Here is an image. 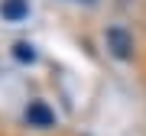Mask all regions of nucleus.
<instances>
[{
	"label": "nucleus",
	"instance_id": "7ed1b4c3",
	"mask_svg": "<svg viewBox=\"0 0 146 136\" xmlns=\"http://www.w3.org/2000/svg\"><path fill=\"white\" fill-rule=\"evenodd\" d=\"M0 16L10 20V23H20V20L29 16V3L26 0H3V3H0Z\"/></svg>",
	"mask_w": 146,
	"mask_h": 136
},
{
	"label": "nucleus",
	"instance_id": "f03ea898",
	"mask_svg": "<svg viewBox=\"0 0 146 136\" xmlns=\"http://www.w3.org/2000/svg\"><path fill=\"white\" fill-rule=\"evenodd\" d=\"M26 120H29V126H52L55 123V114L49 110V104L33 100V104L26 107Z\"/></svg>",
	"mask_w": 146,
	"mask_h": 136
},
{
	"label": "nucleus",
	"instance_id": "39448f33",
	"mask_svg": "<svg viewBox=\"0 0 146 136\" xmlns=\"http://www.w3.org/2000/svg\"><path fill=\"white\" fill-rule=\"evenodd\" d=\"M88 3H91V0H88Z\"/></svg>",
	"mask_w": 146,
	"mask_h": 136
},
{
	"label": "nucleus",
	"instance_id": "f257e3e1",
	"mask_svg": "<svg viewBox=\"0 0 146 136\" xmlns=\"http://www.w3.org/2000/svg\"><path fill=\"white\" fill-rule=\"evenodd\" d=\"M107 49H110V55H117V58H130L133 55V36L123 26H110L107 29Z\"/></svg>",
	"mask_w": 146,
	"mask_h": 136
},
{
	"label": "nucleus",
	"instance_id": "20e7f679",
	"mask_svg": "<svg viewBox=\"0 0 146 136\" xmlns=\"http://www.w3.org/2000/svg\"><path fill=\"white\" fill-rule=\"evenodd\" d=\"M13 55L20 58V62H36V52H33L29 42H16V46H13Z\"/></svg>",
	"mask_w": 146,
	"mask_h": 136
}]
</instances>
